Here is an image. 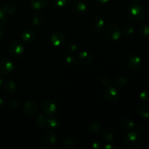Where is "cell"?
<instances>
[{"mask_svg": "<svg viewBox=\"0 0 149 149\" xmlns=\"http://www.w3.org/2000/svg\"><path fill=\"white\" fill-rule=\"evenodd\" d=\"M125 143L130 149H139L143 143L142 135L137 131L129 132L125 138Z\"/></svg>", "mask_w": 149, "mask_h": 149, "instance_id": "1", "label": "cell"}, {"mask_svg": "<svg viewBox=\"0 0 149 149\" xmlns=\"http://www.w3.org/2000/svg\"><path fill=\"white\" fill-rule=\"evenodd\" d=\"M127 16L130 20L132 21L139 23L142 21L145 17V10L141 5L133 4L128 9Z\"/></svg>", "mask_w": 149, "mask_h": 149, "instance_id": "2", "label": "cell"}, {"mask_svg": "<svg viewBox=\"0 0 149 149\" xmlns=\"http://www.w3.org/2000/svg\"><path fill=\"white\" fill-rule=\"evenodd\" d=\"M105 33L108 39L112 41H116L120 39L121 31L119 28L116 25H109L106 28Z\"/></svg>", "mask_w": 149, "mask_h": 149, "instance_id": "3", "label": "cell"}, {"mask_svg": "<svg viewBox=\"0 0 149 149\" xmlns=\"http://www.w3.org/2000/svg\"><path fill=\"white\" fill-rule=\"evenodd\" d=\"M14 68V65L12 61L7 58L0 61V74L2 75H9L11 74Z\"/></svg>", "mask_w": 149, "mask_h": 149, "instance_id": "4", "label": "cell"}, {"mask_svg": "<svg viewBox=\"0 0 149 149\" xmlns=\"http://www.w3.org/2000/svg\"><path fill=\"white\" fill-rule=\"evenodd\" d=\"M42 109L47 116L55 114L57 111V106L52 100H45L42 104Z\"/></svg>", "mask_w": 149, "mask_h": 149, "instance_id": "5", "label": "cell"}, {"mask_svg": "<svg viewBox=\"0 0 149 149\" xmlns=\"http://www.w3.org/2000/svg\"><path fill=\"white\" fill-rule=\"evenodd\" d=\"M103 96L108 102L113 103V102L117 100V99L119 98V93L115 87H109L107 89H106V90L103 93Z\"/></svg>", "mask_w": 149, "mask_h": 149, "instance_id": "6", "label": "cell"}, {"mask_svg": "<svg viewBox=\"0 0 149 149\" xmlns=\"http://www.w3.org/2000/svg\"><path fill=\"white\" fill-rule=\"evenodd\" d=\"M24 51V46L20 42H14L10 45L9 48V52L13 56L19 57L23 53Z\"/></svg>", "mask_w": 149, "mask_h": 149, "instance_id": "7", "label": "cell"}, {"mask_svg": "<svg viewBox=\"0 0 149 149\" xmlns=\"http://www.w3.org/2000/svg\"><path fill=\"white\" fill-rule=\"evenodd\" d=\"M23 111L27 116H32L36 114L38 111V106L36 103L33 101H27L23 105Z\"/></svg>", "mask_w": 149, "mask_h": 149, "instance_id": "8", "label": "cell"}, {"mask_svg": "<svg viewBox=\"0 0 149 149\" xmlns=\"http://www.w3.org/2000/svg\"><path fill=\"white\" fill-rule=\"evenodd\" d=\"M42 143L45 146L49 148V146L54 145L56 142V137L50 131H47L45 133L43 134L42 135Z\"/></svg>", "mask_w": 149, "mask_h": 149, "instance_id": "9", "label": "cell"}, {"mask_svg": "<svg viewBox=\"0 0 149 149\" xmlns=\"http://www.w3.org/2000/svg\"><path fill=\"white\" fill-rule=\"evenodd\" d=\"M142 65V61L140 57L137 55H132L129 58L127 61V65L132 70L139 69Z\"/></svg>", "mask_w": 149, "mask_h": 149, "instance_id": "10", "label": "cell"}, {"mask_svg": "<svg viewBox=\"0 0 149 149\" xmlns=\"http://www.w3.org/2000/svg\"><path fill=\"white\" fill-rule=\"evenodd\" d=\"M50 42L54 46H61L65 42V36L61 32H55L50 36Z\"/></svg>", "mask_w": 149, "mask_h": 149, "instance_id": "11", "label": "cell"}, {"mask_svg": "<svg viewBox=\"0 0 149 149\" xmlns=\"http://www.w3.org/2000/svg\"><path fill=\"white\" fill-rule=\"evenodd\" d=\"M80 62L82 64H88L92 62L93 61V55L89 51H81L79 55Z\"/></svg>", "mask_w": 149, "mask_h": 149, "instance_id": "12", "label": "cell"}, {"mask_svg": "<svg viewBox=\"0 0 149 149\" xmlns=\"http://www.w3.org/2000/svg\"><path fill=\"white\" fill-rule=\"evenodd\" d=\"M77 141L75 138L74 137H68V138H65L61 143V147L64 148L71 149L74 148L77 146Z\"/></svg>", "mask_w": 149, "mask_h": 149, "instance_id": "13", "label": "cell"}, {"mask_svg": "<svg viewBox=\"0 0 149 149\" xmlns=\"http://www.w3.org/2000/svg\"><path fill=\"white\" fill-rule=\"evenodd\" d=\"M4 90L7 94L13 95L17 91V85L12 80H8L4 84Z\"/></svg>", "mask_w": 149, "mask_h": 149, "instance_id": "14", "label": "cell"}, {"mask_svg": "<svg viewBox=\"0 0 149 149\" xmlns=\"http://www.w3.org/2000/svg\"><path fill=\"white\" fill-rule=\"evenodd\" d=\"M137 111L140 116L143 119H148L149 118V106L148 105L141 103L137 108Z\"/></svg>", "mask_w": 149, "mask_h": 149, "instance_id": "15", "label": "cell"}, {"mask_svg": "<svg viewBox=\"0 0 149 149\" xmlns=\"http://www.w3.org/2000/svg\"><path fill=\"white\" fill-rule=\"evenodd\" d=\"M104 20L100 17H98V16L94 17L92 20V26H93V29L96 31H100L101 29H103V28L104 27Z\"/></svg>", "mask_w": 149, "mask_h": 149, "instance_id": "16", "label": "cell"}, {"mask_svg": "<svg viewBox=\"0 0 149 149\" xmlns=\"http://www.w3.org/2000/svg\"><path fill=\"white\" fill-rule=\"evenodd\" d=\"M47 3L48 0H31V5L36 10H43Z\"/></svg>", "mask_w": 149, "mask_h": 149, "instance_id": "17", "label": "cell"}, {"mask_svg": "<svg viewBox=\"0 0 149 149\" xmlns=\"http://www.w3.org/2000/svg\"><path fill=\"white\" fill-rule=\"evenodd\" d=\"M72 9L76 13H81L85 11L86 9H87V6H86V4L82 1L77 0L72 4Z\"/></svg>", "mask_w": 149, "mask_h": 149, "instance_id": "18", "label": "cell"}, {"mask_svg": "<svg viewBox=\"0 0 149 149\" xmlns=\"http://www.w3.org/2000/svg\"><path fill=\"white\" fill-rule=\"evenodd\" d=\"M120 125L123 129L131 130L134 127L135 124L133 121L128 117H124L120 120Z\"/></svg>", "mask_w": 149, "mask_h": 149, "instance_id": "19", "label": "cell"}, {"mask_svg": "<svg viewBox=\"0 0 149 149\" xmlns=\"http://www.w3.org/2000/svg\"><path fill=\"white\" fill-rule=\"evenodd\" d=\"M115 135H116L115 130L111 128H107L106 130H105L103 133V137L106 142H110V141H113L115 138Z\"/></svg>", "mask_w": 149, "mask_h": 149, "instance_id": "20", "label": "cell"}, {"mask_svg": "<svg viewBox=\"0 0 149 149\" xmlns=\"http://www.w3.org/2000/svg\"><path fill=\"white\" fill-rule=\"evenodd\" d=\"M34 39V33L31 30H27L24 31L22 34V39L26 44L31 43Z\"/></svg>", "mask_w": 149, "mask_h": 149, "instance_id": "21", "label": "cell"}, {"mask_svg": "<svg viewBox=\"0 0 149 149\" xmlns=\"http://www.w3.org/2000/svg\"><path fill=\"white\" fill-rule=\"evenodd\" d=\"M16 6L13 2H8L3 7V11L7 15H13L15 12Z\"/></svg>", "mask_w": 149, "mask_h": 149, "instance_id": "22", "label": "cell"}, {"mask_svg": "<svg viewBox=\"0 0 149 149\" xmlns=\"http://www.w3.org/2000/svg\"><path fill=\"white\" fill-rule=\"evenodd\" d=\"M87 129L91 132L97 133V132H99L100 131L101 126H100V125L98 122H95V121H93V122H90L88 124V125H87Z\"/></svg>", "mask_w": 149, "mask_h": 149, "instance_id": "23", "label": "cell"}, {"mask_svg": "<svg viewBox=\"0 0 149 149\" xmlns=\"http://www.w3.org/2000/svg\"><path fill=\"white\" fill-rule=\"evenodd\" d=\"M36 122L41 127H45L47 125V119L43 114H39L36 117Z\"/></svg>", "mask_w": 149, "mask_h": 149, "instance_id": "24", "label": "cell"}, {"mask_svg": "<svg viewBox=\"0 0 149 149\" xmlns=\"http://www.w3.org/2000/svg\"><path fill=\"white\" fill-rule=\"evenodd\" d=\"M65 64L67 67L72 68L76 64L75 58L72 56V55H68L65 59Z\"/></svg>", "mask_w": 149, "mask_h": 149, "instance_id": "25", "label": "cell"}, {"mask_svg": "<svg viewBox=\"0 0 149 149\" xmlns=\"http://www.w3.org/2000/svg\"><path fill=\"white\" fill-rule=\"evenodd\" d=\"M139 32L142 36H149V26L147 24H143L139 27Z\"/></svg>", "mask_w": 149, "mask_h": 149, "instance_id": "26", "label": "cell"}, {"mask_svg": "<svg viewBox=\"0 0 149 149\" xmlns=\"http://www.w3.org/2000/svg\"><path fill=\"white\" fill-rule=\"evenodd\" d=\"M52 1L56 7H64L70 4L71 0H52Z\"/></svg>", "mask_w": 149, "mask_h": 149, "instance_id": "27", "label": "cell"}, {"mask_svg": "<svg viewBox=\"0 0 149 149\" xmlns=\"http://www.w3.org/2000/svg\"><path fill=\"white\" fill-rule=\"evenodd\" d=\"M123 32L125 35H132L134 33V28L132 25L126 24L123 27Z\"/></svg>", "mask_w": 149, "mask_h": 149, "instance_id": "28", "label": "cell"}, {"mask_svg": "<svg viewBox=\"0 0 149 149\" xmlns=\"http://www.w3.org/2000/svg\"><path fill=\"white\" fill-rule=\"evenodd\" d=\"M43 21V18H42V16L39 14H35L32 17V23L33 24H34L35 26H39L41 25V23Z\"/></svg>", "mask_w": 149, "mask_h": 149, "instance_id": "29", "label": "cell"}, {"mask_svg": "<svg viewBox=\"0 0 149 149\" xmlns=\"http://www.w3.org/2000/svg\"><path fill=\"white\" fill-rule=\"evenodd\" d=\"M139 98L143 102L149 101V91L148 90H144L141 92L139 95Z\"/></svg>", "mask_w": 149, "mask_h": 149, "instance_id": "30", "label": "cell"}, {"mask_svg": "<svg viewBox=\"0 0 149 149\" xmlns=\"http://www.w3.org/2000/svg\"><path fill=\"white\" fill-rule=\"evenodd\" d=\"M47 125L49 127H51L55 128L59 126V122H58V120L57 119L50 118V119H47Z\"/></svg>", "mask_w": 149, "mask_h": 149, "instance_id": "31", "label": "cell"}, {"mask_svg": "<svg viewBox=\"0 0 149 149\" xmlns=\"http://www.w3.org/2000/svg\"><path fill=\"white\" fill-rule=\"evenodd\" d=\"M116 84L119 86V87H124L127 84V79L124 77H119L116 79Z\"/></svg>", "mask_w": 149, "mask_h": 149, "instance_id": "32", "label": "cell"}, {"mask_svg": "<svg viewBox=\"0 0 149 149\" xmlns=\"http://www.w3.org/2000/svg\"><path fill=\"white\" fill-rule=\"evenodd\" d=\"M6 20H7V18H6L5 13L2 10L0 9V26L4 25L6 23Z\"/></svg>", "mask_w": 149, "mask_h": 149, "instance_id": "33", "label": "cell"}, {"mask_svg": "<svg viewBox=\"0 0 149 149\" xmlns=\"http://www.w3.org/2000/svg\"><path fill=\"white\" fill-rule=\"evenodd\" d=\"M92 148L95 149H100L101 148H103V146L100 142H94L92 144Z\"/></svg>", "mask_w": 149, "mask_h": 149, "instance_id": "34", "label": "cell"}, {"mask_svg": "<svg viewBox=\"0 0 149 149\" xmlns=\"http://www.w3.org/2000/svg\"><path fill=\"white\" fill-rule=\"evenodd\" d=\"M103 148L106 149H115V148H118L117 147L115 146L111 145V144H107L105 146H103Z\"/></svg>", "mask_w": 149, "mask_h": 149, "instance_id": "35", "label": "cell"}, {"mask_svg": "<svg viewBox=\"0 0 149 149\" xmlns=\"http://www.w3.org/2000/svg\"><path fill=\"white\" fill-rule=\"evenodd\" d=\"M77 49H78V47H77V45H75V44H72V45L70 46V49H71V51H73V52H76V51L77 50Z\"/></svg>", "mask_w": 149, "mask_h": 149, "instance_id": "36", "label": "cell"}, {"mask_svg": "<svg viewBox=\"0 0 149 149\" xmlns=\"http://www.w3.org/2000/svg\"><path fill=\"white\" fill-rule=\"evenodd\" d=\"M97 2H99L100 4H107V3L109 1V0H97Z\"/></svg>", "mask_w": 149, "mask_h": 149, "instance_id": "37", "label": "cell"}, {"mask_svg": "<svg viewBox=\"0 0 149 149\" xmlns=\"http://www.w3.org/2000/svg\"><path fill=\"white\" fill-rule=\"evenodd\" d=\"M4 100H3L2 98H0V109H1V108H2L3 106H4Z\"/></svg>", "mask_w": 149, "mask_h": 149, "instance_id": "38", "label": "cell"}, {"mask_svg": "<svg viewBox=\"0 0 149 149\" xmlns=\"http://www.w3.org/2000/svg\"><path fill=\"white\" fill-rule=\"evenodd\" d=\"M3 36H4V31L1 29H0V39H2Z\"/></svg>", "mask_w": 149, "mask_h": 149, "instance_id": "39", "label": "cell"}, {"mask_svg": "<svg viewBox=\"0 0 149 149\" xmlns=\"http://www.w3.org/2000/svg\"><path fill=\"white\" fill-rule=\"evenodd\" d=\"M2 84H3V79L2 77H0V86L2 85Z\"/></svg>", "mask_w": 149, "mask_h": 149, "instance_id": "40", "label": "cell"}, {"mask_svg": "<svg viewBox=\"0 0 149 149\" xmlns=\"http://www.w3.org/2000/svg\"><path fill=\"white\" fill-rule=\"evenodd\" d=\"M134 1H142V0H134Z\"/></svg>", "mask_w": 149, "mask_h": 149, "instance_id": "41", "label": "cell"}]
</instances>
